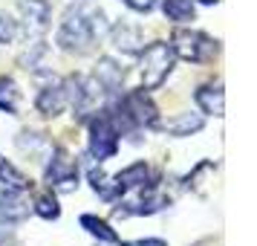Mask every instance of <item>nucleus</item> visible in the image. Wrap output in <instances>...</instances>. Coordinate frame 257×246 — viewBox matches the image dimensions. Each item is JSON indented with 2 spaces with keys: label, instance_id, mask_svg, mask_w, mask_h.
Instances as JSON below:
<instances>
[{
  "label": "nucleus",
  "instance_id": "nucleus-1",
  "mask_svg": "<svg viewBox=\"0 0 257 246\" xmlns=\"http://www.w3.org/2000/svg\"><path fill=\"white\" fill-rule=\"evenodd\" d=\"M98 32H101V24H95V15L70 9L58 26V47L67 49V52H78V55L90 52Z\"/></svg>",
  "mask_w": 257,
  "mask_h": 246
},
{
  "label": "nucleus",
  "instance_id": "nucleus-2",
  "mask_svg": "<svg viewBox=\"0 0 257 246\" xmlns=\"http://www.w3.org/2000/svg\"><path fill=\"white\" fill-rule=\"evenodd\" d=\"M176 52L168 41H153L142 49V90H159L174 72Z\"/></svg>",
  "mask_w": 257,
  "mask_h": 246
},
{
  "label": "nucleus",
  "instance_id": "nucleus-3",
  "mask_svg": "<svg viewBox=\"0 0 257 246\" xmlns=\"http://www.w3.org/2000/svg\"><path fill=\"white\" fill-rule=\"evenodd\" d=\"M171 47H174L176 58L188 61V64H205L220 52L217 41H211L199 29H176L174 38H171Z\"/></svg>",
  "mask_w": 257,
  "mask_h": 246
},
{
  "label": "nucleus",
  "instance_id": "nucleus-4",
  "mask_svg": "<svg viewBox=\"0 0 257 246\" xmlns=\"http://www.w3.org/2000/svg\"><path fill=\"white\" fill-rule=\"evenodd\" d=\"M118 128L116 122L110 119V113L107 110H101V113H95L93 119H90V156H93L95 162H104V159H110V156H116L118 151Z\"/></svg>",
  "mask_w": 257,
  "mask_h": 246
},
{
  "label": "nucleus",
  "instance_id": "nucleus-5",
  "mask_svg": "<svg viewBox=\"0 0 257 246\" xmlns=\"http://www.w3.org/2000/svg\"><path fill=\"white\" fill-rule=\"evenodd\" d=\"M64 87H67V99H70V105L75 107L78 116L93 113L101 102V96H104V87L98 84L95 75H72L64 81Z\"/></svg>",
  "mask_w": 257,
  "mask_h": 246
},
{
  "label": "nucleus",
  "instance_id": "nucleus-6",
  "mask_svg": "<svg viewBox=\"0 0 257 246\" xmlns=\"http://www.w3.org/2000/svg\"><path fill=\"white\" fill-rule=\"evenodd\" d=\"M44 177H47L49 188H55V191H61V194L75 191V188H78V180H81L78 162H75L64 148H55V151H52V156H49V162H47V174Z\"/></svg>",
  "mask_w": 257,
  "mask_h": 246
},
{
  "label": "nucleus",
  "instance_id": "nucleus-7",
  "mask_svg": "<svg viewBox=\"0 0 257 246\" xmlns=\"http://www.w3.org/2000/svg\"><path fill=\"white\" fill-rule=\"evenodd\" d=\"M113 186H116V194H127V191L156 186V183H153L151 165L148 162H133V165H127V168H121V171L113 177Z\"/></svg>",
  "mask_w": 257,
  "mask_h": 246
},
{
  "label": "nucleus",
  "instance_id": "nucleus-8",
  "mask_svg": "<svg viewBox=\"0 0 257 246\" xmlns=\"http://www.w3.org/2000/svg\"><path fill=\"white\" fill-rule=\"evenodd\" d=\"M29 217V203H26L24 191L15 188H0V226H15Z\"/></svg>",
  "mask_w": 257,
  "mask_h": 246
},
{
  "label": "nucleus",
  "instance_id": "nucleus-9",
  "mask_svg": "<svg viewBox=\"0 0 257 246\" xmlns=\"http://www.w3.org/2000/svg\"><path fill=\"white\" fill-rule=\"evenodd\" d=\"M67 105H70V99H67V87H64V81L47 84V87L38 93V99H35V110L41 113V116H47V119L61 116Z\"/></svg>",
  "mask_w": 257,
  "mask_h": 246
},
{
  "label": "nucleus",
  "instance_id": "nucleus-10",
  "mask_svg": "<svg viewBox=\"0 0 257 246\" xmlns=\"http://www.w3.org/2000/svg\"><path fill=\"white\" fill-rule=\"evenodd\" d=\"M194 102H197V107H199V113H202V116H214V119L225 116V93H222V84L220 81L197 87Z\"/></svg>",
  "mask_w": 257,
  "mask_h": 246
},
{
  "label": "nucleus",
  "instance_id": "nucleus-11",
  "mask_svg": "<svg viewBox=\"0 0 257 246\" xmlns=\"http://www.w3.org/2000/svg\"><path fill=\"white\" fill-rule=\"evenodd\" d=\"M21 12H24V21L32 32H44L52 21V6L49 0H18Z\"/></svg>",
  "mask_w": 257,
  "mask_h": 246
},
{
  "label": "nucleus",
  "instance_id": "nucleus-12",
  "mask_svg": "<svg viewBox=\"0 0 257 246\" xmlns=\"http://www.w3.org/2000/svg\"><path fill=\"white\" fill-rule=\"evenodd\" d=\"M113 47L121 49L124 55H139L145 49V35L139 26H127V24H116L113 26Z\"/></svg>",
  "mask_w": 257,
  "mask_h": 246
},
{
  "label": "nucleus",
  "instance_id": "nucleus-13",
  "mask_svg": "<svg viewBox=\"0 0 257 246\" xmlns=\"http://www.w3.org/2000/svg\"><path fill=\"white\" fill-rule=\"evenodd\" d=\"M205 128V116L202 113H179L171 122H165L162 130L168 136H176V139H185V136H194Z\"/></svg>",
  "mask_w": 257,
  "mask_h": 246
},
{
  "label": "nucleus",
  "instance_id": "nucleus-14",
  "mask_svg": "<svg viewBox=\"0 0 257 246\" xmlns=\"http://www.w3.org/2000/svg\"><path fill=\"white\" fill-rule=\"evenodd\" d=\"M95 78H98V84L104 87V93H116L118 87H121V78H124V70L118 67L113 58H98V64H95Z\"/></svg>",
  "mask_w": 257,
  "mask_h": 246
},
{
  "label": "nucleus",
  "instance_id": "nucleus-15",
  "mask_svg": "<svg viewBox=\"0 0 257 246\" xmlns=\"http://www.w3.org/2000/svg\"><path fill=\"white\" fill-rule=\"evenodd\" d=\"M78 223H81L84 232L93 234V237H98L101 243H118L116 229H113L107 220H101V217H95V214H81V217H78Z\"/></svg>",
  "mask_w": 257,
  "mask_h": 246
},
{
  "label": "nucleus",
  "instance_id": "nucleus-16",
  "mask_svg": "<svg viewBox=\"0 0 257 246\" xmlns=\"http://www.w3.org/2000/svg\"><path fill=\"white\" fill-rule=\"evenodd\" d=\"M0 110L9 116H18L21 110V87L9 75H0Z\"/></svg>",
  "mask_w": 257,
  "mask_h": 246
},
{
  "label": "nucleus",
  "instance_id": "nucleus-17",
  "mask_svg": "<svg viewBox=\"0 0 257 246\" xmlns=\"http://www.w3.org/2000/svg\"><path fill=\"white\" fill-rule=\"evenodd\" d=\"M162 12L174 24H191V21H197L194 0H162Z\"/></svg>",
  "mask_w": 257,
  "mask_h": 246
},
{
  "label": "nucleus",
  "instance_id": "nucleus-18",
  "mask_svg": "<svg viewBox=\"0 0 257 246\" xmlns=\"http://www.w3.org/2000/svg\"><path fill=\"white\" fill-rule=\"evenodd\" d=\"M0 183L6 188H15V191H26V188L32 186V183L26 180L24 171H18L9 159H0Z\"/></svg>",
  "mask_w": 257,
  "mask_h": 246
},
{
  "label": "nucleus",
  "instance_id": "nucleus-19",
  "mask_svg": "<svg viewBox=\"0 0 257 246\" xmlns=\"http://www.w3.org/2000/svg\"><path fill=\"white\" fill-rule=\"evenodd\" d=\"M32 211H35L38 217H44V220H58L61 217V206L58 200H55V194H41V197L35 200V206H32Z\"/></svg>",
  "mask_w": 257,
  "mask_h": 246
},
{
  "label": "nucleus",
  "instance_id": "nucleus-20",
  "mask_svg": "<svg viewBox=\"0 0 257 246\" xmlns=\"http://www.w3.org/2000/svg\"><path fill=\"white\" fill-rule=\"evenodd\" d=\"M15 38H18V24L6 12H0V47L15 44Z\"/></svg>",
  "mask_w": 257,
  "mask_h": 246
},
{
  "label": "nucleus",
  "instance_id": "nucleus-21",
  "mask_svg": "<svg viewBox=\"0 0 257 246\" xmlns=\"http://www.w3.org/2000/svg\"><path fill=\"white\" fill-rule=\"evenodd\" d=\"M18 145L21 148H38V145H44V136L41 133H35V130H21V136H18Z\"/></svg>",
  "mask_w": 257,
  "mask_h": 246
},
{
  "label": "nucleus",
  "instance_id": "nucleus-22",
  "mask_svg": "<svg viewBox=\"0 0 257 246\" xmlns=\"http://www.w3.org/2000/svg\"><path fill=\"white\" fill-rule=\"evenodd\" d=\"M127 9H133V12H139V15H148V12H153L156 9V3L159 0H121Z\"/></svg>",
  "mask_w": 257,
  "mask_h": 246
},
{
  "label": "nucleus",
  "instance_id": "nucleus-23",
  "mask_svg": "<svg viewBox=\"0 0 257 246\" xmlns=\"http://www.w3.org/2000/svg\"><path fill=\"white\" fill-rule=\"evenodd\" d=\"M121 246H168L162 237H142V240H130V243H121Z\"/></svg>",
  "mask_w": 257,
  "mask_h": 246
},
{
  "label": "nucleus",
  "instance_id": "nucleus-24",
  "mask_svg": "<svg viewBox=\"0 0 257 246\" xmlns=\"http://www.w3.org/2000/svg\"><path fill=\"white\" fill-rule=\"evenodd\" d=\"M194 3H202V6H217L220 0H194Z\"/></svg>",
  "mask_w": 257,
  "mask_h": 246
}]
</instances>
